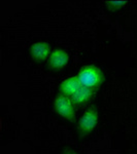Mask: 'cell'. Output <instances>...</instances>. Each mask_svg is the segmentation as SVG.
Wrapping results in <instances>:
<instances>
[{"label": "cell", "instance_id": "6da1fadb", "mask_svg": "<svg viewBox=\"0 0 137 154\" xmlns=\"http://www.w3.org/2000/svg\"><path fill=\"white\" fill-rule=\"evenodd\" d=\"M79 83L81 86L96 89L100 88L104 81V73L100 68L94 65H87L79 69L78 75Z\"/></svg>", "mask_w": 137, "mask_h": 154}, {"label": "cell", "instance_id": "7a4b0ae2", "mask_svg": "<svg viewBox=\"0 0 137 154\" xmlns=\"http://www.w3.org/2000/svg\"><path fill=\"white\" fill-rule=\"evenodd\" d=\"M75 104L73 103L71 98L63 95H59L56 97L54 101V109L63 118L67 119L70 122H74L76 119V109Z\"/></svg>", "mask_w": 137, "mask_h": 154}, {"label": "cell", "instance_id": "3957f363", "mask_svg": "<svg viewBox=\"0 0 137 154\" xmlns=\"http://www.w3.org/2000/svg\"><path fill=\"white\" fill-rule=\"evenodd\" d=\"M99 114L96 108L92 107L89 108L86 111L83 116L79 118L78 122V134L81 138H84V137L89 136L94 130H95L97 123H98Z\"/></svg>", "mask_w": 137, "mask_h": 154}, {"label": "cell", "instance_id": "277c9868", "mask_svg": "<svg viewBox=\"0 0 137 154\" xmlns=\"http://www.w3.org/2000/svg\"><path fill=\"white\" fill-rule=\"evenodd\" d=\"M69 63V56L63 48H56L49 54L48 59V67L52 70H61Z\"/></svg>", "mask_w": 137, "mask_h": 154}, {"label": "cell", "instance_id": "5b68a950", "mask_svg": "<svg viewBox=\"0 0 137 154\" xmlns=\"http://www.w3.org/2000/svg\"><path fill=\"white\" fill-rule=\"evenodd\" d=\"M51 44L46 41H38L31 44L29 48V54L35 62H43L49 59L51 54Z\"/></svg>", "mask_w": 137, "mask_h": 154}, {"label": "cell", "instance_id": "8992f818", "mask_svg": "<svg viewBox=\"0 0 137 154\" xmlns=\"http://www.w3.org/2000/svg\"><path fill=\"white\" fill-rule=\"evenodd\" d=\"M81 83H79L78 79L76 76H71L68 78L64 79L59 85V94L66 97L71 98L74 94L76 93V91L81 88Z\"/></svg>", "mask_w": 137, "mask_h": 154}, {"label": "cell", "instance_id": "52a82bcc", "mask_svg": "<svg viewBox=\"0 0 137 154\" xmlns=\"http://www.w3.org/2000/svg\"><path fill=\"white\" fill-rule=\"evenodd\" d=\"M94 94H95V89L86 88V86H81L76 91V93L71 97V99L76 106L86 105L92 100V98L94 97Z\"/></svg>", "mask_w": 137, "mask_h": 154}, {"label": "cell", "instance_id": "ba28073f", "mask_svg": "<svg viewBox=\"0 0 137 154\" xmlns=\"http://www.w3.org/2000/svg\"><path fill=\"white\" fill-rule=\"evenodd\" d=\"M127 3H128L127 0H107V1H105L106 7L111 11H116L123 8Z\"/></svg>", "mask_w": 137, "mask_h": 154}, {"label": "cell", "instance_id": "9c48e42d", "mask_svg": "<svg viewBox=\"0 0 137 154\" xmlns=\"http://www.w3.org/2000/svg\"><path fill=\"white\" fill-rule=\"evenodd\" d=\"M63 154H78L74 150H72L70 148H65L63 151Z\"/></svg>", "mask_w": 137, "mask_h": 154}]
</instances>
